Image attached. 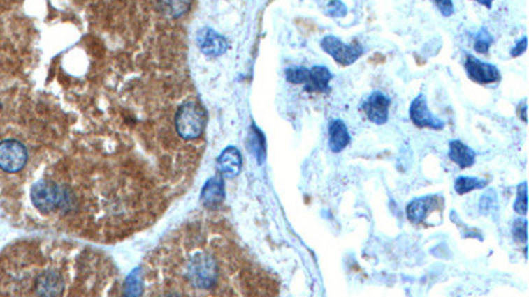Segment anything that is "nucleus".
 <instances>
[{
  "label": "nucleus",
  "mask_w": 529,
  "mask_h": 297,
  "mask_svg": "<svg viewBox=\"0 0 529 297\" xmlns=\"http://www.w3.org/2000/svg\"><path fill=\"white\" fill-rule=\"evenodd\" d=\"M207 123L204 107L197 102H185L179 107L175 118V125L179 137L184 140H194L201 137Z\"/></svg>",
  "instance_id": "f257e3e1"
},
{
  "label": "nucleus",
  "mask_w": 529,
  "mask_h": 297,
  "mask_svg": "<svg viewBox=\"0 0 529 297\" xmlns=\"http://www.w3.org/2000/svg\"><path fill=\"white\" fill-rule=\"evenodd\" d=\"M320 47L328 56H331L335 61L343 66H349L361 57L363 47L355 41L352 44H345L336 36H326L320 41Z\"/></svg>",
  "instance_id": "f03ea898"
},
{
  "label": "nucleus",
  "mask_w": 529,
  "mask_h": 297,
  "mask_svg": "<svg viewBox=\"0 0 529 297\" xmlns=\"http://www.w3.org/2000/svg\"><path fill=\"white\" fill-rule=\"evenodd\" d=\"M28 160L24 146L13 139L3 140L0 143V169L7 174H16L22 171Z\"/></svg>",
  "instance_id": "7ed1b4c3"
},
{
  "label": "nucleus",
  "mask_w": 529,
  "mask_h": 297,
  "mask_svg": "<svg viewBox=\"0 0 529 297\" xmlns=\"http://www.w3.org/2000/svg\"><path fill=\"white\" fill-rule=\"evenodd\" d=\"M409 116L413 124L419 128H430V130H442L444 127V122L435 116L433 112L429 110L428 100L425 94H419L416 98L412 100L410 109H409Z\"/></svg>",
  "instance_id": "20e7f679"
},
{
  "label": "nucleus",
  "mask_w": 529,
  "mask_h": 297,
  "mask_svg": "<svg viewBox=\"0 0 529 297\" xmlns=\"http://www.w3.org/2000/svg\"><path fill=\"white\" fill-rule=\"evenodd\" d=\"M465 69L468 78L479 85H490L500 81L502 75L498 66L488 62L480 61L474 56H468L465 62Z\"/></svg>",
  "instance_id": "39448f33"
},
{
  "label": "nucleus",
  "mask_w": 529,
  "mask_h": 297,
  "mask_svg": "<svg viewBox=\"0 0 529 297\" xmlns=\"http://www.w3.org/2000/svg\"><path fill=\"white\" fill-rule=\"evenodd\" d=\"M391 98L382 91H373L367 100L363 103V110L372 123L382 125L389 119Z\"/></svg>",
  "instance_id": "423d86ee"
},
{
  "label": "nucleus",
  "mask_w": 529,
  "mask_h": 297,
  "mask_svg": "<svg viewBox=\"0 0 529 297\" xmlns=\"http://www.w3.org/2000/svg\"><path fill=\"white\" fill-rule=\"evenodd\" d=\"M197 44L201 52L210 57H217L224 54L229 45L226 38H222L216 31L205 28L201 29L197 35Z\"/></svg>",
  "instance_id": "0eeeda50"
},
{
  "label": "nucleus",
  "mask_w": 529,
  "mask_h": 297,
  "mask_svg": "<svg viewBox=\"0 0 529 297\" xmlns=\"http://www.w3.org/2000/svg\"><path fill=\"white\" fill-rule=\"evenodd\" d=\"M333 77L328 68L323 65H315L308 70V79L305 84V90L308 93H328Z\"/></svg>",
  "instance_id": "6e6552de"
},
{
  "label": "nucleus",
  "mask_w": 529,
  "mask_h": 297,
  "mask_svg": "<svg viewBox=\"0 0 529 297\" xmlns=\"http://www.w3.org/2000/svg\"><path fill=\"white\" fill-rule=\"evenodd\" d=\"M435 196H425V197L414 198L406 206V217L410 222L421 223L426 220L437 204Z\"/></svg>",
  "instance_id": "1a4fd4ad"
},
{
  "label": "nucleus",
  "mask_w": 529,
  "mask_h": 297,
  "mask_svg": "<svg viewBox=\"0 0 529 297\" xmlns=\"http://www.w3.org/2000/svg\"><path fill=\"white\" fill-rule=\"evenodd\" d=\"M217 165H219L220 174L224 177L233 178L235 176H238L242 167V158H241L240 151L235 147H228L224 149L217 160Z\"/></svg>",
  "instance_id": "9d476101"
},
{
  "label": "nucleus",
  "mask_w": 529,
  "mask_h": 297,
  "mask_svg": "<svg viewBox=\"0 0 529 297\" xmlns=\"http://www.w3.org/2000/svg\"><path fill=\"white\" fill-rule=\"evenodd\" d=\"M351 143V135L348 131L347 124L342 119H333L328 125V147L339 153L348 147Z\"/></svg>",
  "instance_id": "9b49d317"
},
{
  "label": "nucleus",
  "mask_w": 529,
  "mask_h": 297,
  "mask_svg": "<svg viewBox=\"0 0 529 297\" xmlns=\"http://www.w3.org/2000/svg\"><path fill=\"white\" fill-rule=\"evenodd\" d=\"M449 158L462 169L470 168L475 164L477 153L461 140H451L449 144Z\"/></svg>",
  "instance_id": "f8f14e48"
},
{
  "label": "nucleus",
  "mask_w": 529,
  "mask_h": 297,
  "mask_svg": "<svg viewBox=\"0 0 529 297\" xmlns=\"http://www.w3.org/2000/svg\"><path fill=\"white\" fill-rule=\"evenodd\" d=\"M225 197L224 192V181L220 177H213L203 188L201 201L207 208H217Z\"/></svg>",
  "instance_id": "ddd939ff"
},
{
  "label": "nucleus",
  "mask_w": 529,
  "mask_h": 297,
  "mask_svg": "<svg viewBox=\"0 0 529 297\" xmlns=\"http://www.w3.org/2000/svg\"><path fill=\"white\" fill-rule=\"evenodd\" d=\"M247 147L250 152L256 156V159L259 164H262L266 159V139L263 132L259 130L256 124L252 125L250 134H249V140H247Z\"/></svg>",
  "instance_id": "4468645a"
},
{
  "label": "nucleus",
  "mask_w": 529,
  "mask_h": 297,
  "mask_svg": "<svg viewBox=\"0 0 529 297\" xmlns=\"http://www.w3.org/2000/svg\"><path fill=\"white\" fill-rule=\"evenodd\" d=\"M487 185H488V180L470 177V176H461V177L456 178L454 189H456L458 195H466V193H470L472 190L483 189Z\"/></svg>",
  "instance_id": "2eb2a0df"
},
{
  "label": "nucleus",
  "mask_w": 529,
  "mask_h": 297,
  "mask_svg": "<svg viewBox=\"0 0 529 297\" xmlns=\"http://www.w3.org/2000/svg\"><path fill=\"white\" fill-rule=\"evenodd\" d=\"M160 7L168 16L179 17L187 13L189 0H159Z\"/></svg>",
  "instance_id": "dca6fc26"
},
{
  "label": "nucleus",
  "mask_w": 529,
  "mask_h": 297,
  "mask_svg": "<svg viewBox=\"0 0 529 297\" xmlns=\"http://www.w3.org/2000/svg\"><path fill=\"white\" fill-rule=\"evenodd\" d=\"M493 44V38L491 33L488 32L487 28H480L479 31L475 35L474 40V50L480 54H487L488 50Z\"/></svg>",
  "instance_id": "f3484780"
},
{
  "label": "nucleus",
  "mask_w": 529,
  "mask_h": 297,
  "mask_svg": "<svg viewBox=\"0 0 529 297\" xmlns=\"http://www.w3.org/2000/svg\"><path fill=\"white\" fill-rule=\"evenodd\" d=\"M498 209V195L493 189H488L479 201V211L484 215H491Z\"/></svg>",
  "instance_id": "a211bd4d"
},
{
  "label": "nucleus",
  "mask_w": 529,
  "mask_h": 297,
  "mask_svg": "<svg viewBox=\"0 0 529 297\" xmlns=\"http://www.w3.org/2000/svg\"><path fill=\"white\" fill-rule=\"evenodd\" d=\"M308 70H310V69L305 68V66H293V68L286 69L284 77H286V79H287L290 84H294V85H305L308 79Z\"/></svg>",
  "instance_id": "6ab92c4d"
},
{
  "label": "nucleus",
  "mask_w": 529,
  "mask_h": 297,
  "mask_svg": "<svg viewBox=\"0 0 529 297\" xmlns=\"http://www.w3.org/2000/svg\"><path fill=\"white\" fill-rule=\"evenodd\" d=\"M527 183L523 181L517 188L516 201L514 204V209L517 214L526 215L527 214Z\"/></svg>",
  "instance_id": "aec40b11"
},
{
  "label": "nucleus",
  "mask_w": 529,
  "mask_h": 297,
  "mask_svg": "<svg viewBox=\"0 0 529 297\" xmlns=\"http://www.w3.org/2000/svg\"><path fill=\"white\" fill-rule=\"evenodd\" d=\"M527 227H528V223H527V220H516L515 221V223H514V226H512V236H514V239L516 241V242H519V243H524V245H527V236H528V234H527Z\"/></svg>",
  "instance_id": "412c9836"
},
{
  "label": "nucleus",
  "mask_w": 529,
  "mask_h": 297,
  "mask_svg": "<svg viewBox=\"0 0 529 297\" xmlns=\"http://www.w3.org/2000/svg\"><path fill=\"white\" fill-rule=\"evenodd\" d=\"M347 13H348V8L342 0H331L328 3V7H327V15L328 16L335 17V19H342V17L347 16Z\"/></svg>",
  "instance_id": "4be33fe9"
},
{
  "label": "nucleus",
  "mask_w": 529,
  "mask_h": 297,
  "mask_svg": "<svg viewBox=\"0 0 529 297\" xmlns=\"http://www.w3.org/2000/svg\"><path fill=\"white\" fill-rule=\"evenodd\" d=\"M444 17H450L454 13L453 0H433Z\"/></svg>",
  "instance_id": "5701e85b"
},
{
  "label": "nucleus",
  "mask_w": 529,
  "mask_h": 297,
  "mask_svg": "<svg viewBox=\"0 0 529 297\" xmlns=\"http://www.w3.org/2000/svg\"><path fill=\"white\" fill-rule=\"evenodd\" d=\"M526 50H527V36H524L520 41H517L516 45L511 50V56L519 57L523 53H526Z\"/></svg>",
  "instance_id": "b1692460"
},
{
  "label": "nucleus",
  "mask_w": 529,
  "mask_h": 297,
  "mask_svg": "<svg viewBox=\"0 0 529 297\" xmlns=\"http://www.w3.org/2000/svg\"><path fill=\"white\" fill-rule=\"evenodd\" d=\"M519 107H521V112H519V116L521 118V121H523L524 123H527V103H526V100H524L523 105H520Z\"/></svg>",
  "instance_id": "393cba45"
},
{
  "label": "nucleus",
  "mask_w": 529,
  "mask_h": 297,
  "mask_svg": "<svg viewBox=\"0 0 529 297\" xmlns=\"http://www.w3.org/2000/svg\"><path fill=\"white\" fill-rule=\"evenodd\" d=\"M474 1H478L479 4L484 6V7H486V8H488V10H490V8L493 7V0H474Z\"/></svg>",
  "instance_id": "a878e982"
}]
</instances>
